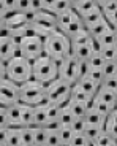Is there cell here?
Returning <instances> with one entry per match:
<instances>
[{"mask_svg": "<svg viewBox=\"0 0 117 146\" xmlns=\"http://www.w3.org/2000/svg\"><path fill=\"white\" fill-rule=\"evenodd\" d=\"M46 127H35V137H33V146L46 145Z\"/></svg>", "mask_w": 117, "mask_h": 146, "instance_id": "cell-37", "label": "cell"}, {"mask_svg": "<svg viewBox=\"0 0 117 146\" xmlns=\"http://www.w3.org/2000/svg\"><path fill=\"white\" fill-rule=\"evenodd\" d=\"M89 100H90V99H89ZM89 100H87V102H89ZM87 102L81 103V102H73V100H68V102L65 103V106L70 110V113L73 114L74 119H81V117H84L85 113L89 111Z\"/></svg>", "mask_w": 117, "mask_h": 146, "instance_id": "cell-20", "label": "cell"}, {"mask_svg": "<svg viewBox=\"0 0 117 146\" xmlns=\"http://www.w3.org/2000/svg\"><path fill=\"white\" fill-rule=\"evenodd\" d=\"M103 76H109V75H117V62L111 60V62H105L101 67Z\"/></svg>", "mask_w": 117, "mask_h": 146, "instance_id": "cell-42", "label": "cell"}, {"mask_svg": "<svg viewBox=\"0 0 117 146\" xmlns=\"http://www.w3.org/2000/svg\"><path fill=\"white\" fill-rule=\"evenodd\" d=\"M76 84L89 95V97H93V95L97 94V91H98V84H97L95 81H92L89 76H85V75L84 76H79V80L76 81Z\"/></svg>", "mask_w": 117, "mask_h": 146, "instance_id": "cell-24", "label": "cell"}, {"mask_svg": "<svg viewBox=\"0 0 117 146\" xmlns=\"http://www.w3.org/2000/svg\"><path fill=\"white\" fill-rule=\"evenodd\" d=\"M5 78L16 84H22L32 80V60L16 54L8 62H5Z\"/></svg>", "mask_w": 117, "mask_h": 146, "instance_id": "cell-2", "label": "cell"}, {"mask_svg": "<svg viewBox=\"0 0 117 146\" xmlns=\"http://www.w3.org/2000/svg\"><path fill=\"white\" fill-rule=\"evenodd\" d=\"M55 21H57V30L60 33H63V35H66L68 38L71 35H74L76 32L84 29L82 21H81V18L76 15V11L73 8L57 15L55 16Z\"/></svg>", "mask_w": 117, "mask_h": 146, "instance_id": "cell-7", "label": "cell"}, {"mask_svg": "<svg viewBox=\"0 0 117 146\" xmlns=\"http://www.w3.org/2000/svg\"><path fill=\"white\" fill-rule=\"evenodd\" d=\"M85 64H87V68L89 70H101L105 60H103L101 54H100L98 51H95L93 54L90 56V57L87 59V60H85Z\"/></svg>", "mask_w": 117, "mask_h": 146, "instance_id": "cell-31", "label": "cell"}, {"mask_svg": "<svg viewBox=\"0 0 117 146\" xmlns=\"http://www.w3.org/2000/svg\"><path fill=\"white\" fill-rule=\"evenodd\" d=\"M79 68H81V60H78L73 54H70L58 62L57 78H60V80L66 81L70 84H74L79 80Z\"/></svg>", "mask_w": 117, "mask_h": 146, "instance_id": "cell-9", "label": "cell"}, {"mask_svg": "<svg viewBox=\"0 0 117 146\" xmlns=\"http://www.w3.org/2000/svg\"><path fill=\"white\" fill-rule=\"evenodd\" d=\"M81 21H82V26H84V29H89V27H92L93 24H97L98 21H101L103 19V15L101 11H100V8H93L92 11H89V13H85V15L79 16Z\"/></svg>", "mask_w": 117, "mask_h": 146, "instance_id": "cell-23", "label": "cell"}, {"mask_svg": "<svg viewBox=\"0 0 117 146\" xmlns=\"http://www.w3.org/2000/svg\"><path fill=\"white\" fill-rule=\"evenodd\" d=\"M5 3V8H7L8 13H11V11H14V5H16V0H3Z\"/></svg>", "mask_w": 117, "mask_h": 146, "instance_id": "cell-49", "label": "cell"}, {"mask_svg": "<svg viewBox=\"0 0 117 146\" xmlns=\"http://www.w3.org/2000/svg\"><path fill=\"white\" fill-rule=\"evenodd\" d=\"M43 54L51 57L55 62H60L62 59L71 54V44L70 38L58 30L43 36Z\"/></svg>", "mask_w": 117, "mask_h": 146, "instance_id": "cell-1", "label": "cell"}, {"mask_svg": "<svg viewBox=\"0 0 117 146\" xmlns=\"http://www.w3.org/2000/svg\"><path fill=\"white\" fill-rule=\"evenodd\" d=\"M114 141H117V140L112 138V137H109L106 132L103 130L101 133L90 143V146H108V145H111V143H114Z\"/></svg>", "mask_w": 117, "mask_h": 146, "instance_id": "cell-36", "label": "cell"}, {"mask_svg": "<svg viewBox=\"0 0 117 146\" xmlns=\"http://www.w3.org/2000/svg\"><path fill=\"white\" fill-rule=\"evenodd\" d=\"M109 29H114V27L111 26V24L106 21V19L103 18L101 21H98L97 24H93L92 27H89V29H85V30L89 32V35H90L92 38H93V40H97L98 36H101L103 33H105V32H108Z\"/></svg>", "mask_w": 117, "mask_h": 146, "instance_id": "cell-22", "label": "cell"}, {"mask_svg": "<svg viewBox=\"0 0 117 146\" xmlns=\"http://www.w3.org/2000/svg\"><path fill=\"white\" fill-rule=\"evenodd\" d=\"M46 95V84L37 80H29L19 84V102L29 106H37L44 102Z\"/></svg>", "mask_w": 117, "mask_h": 146, "instance_id": "cell-4", "label": "cell"}, {"mask_svg": "<svg viewBox=\"0 0 117 146\" xmlns=\"http://www.w3.org/2000/svg\"><path fill=\"white\" fill-rule=\"evenodd\" d=\"M0 146H8L7 143H0Z\"/></svg>", "mask_w": 117, "mask_h": 146, "instance_id": "cell-58", "label": "cell"}, {"mask_svg": "<svg viewBox=\"0 0 117 146\" xmlns=\"http://www.w3.org/2000/svg\"><path fill=\"white\" fill-rule=\"evenodd\" d=\"M29 18H30V15H27V13L11 11V13H8V15L5 16V19H7V27H8V29L21 27V26H24V24L29 22Z\"/></svg>", "mask_w": 117, "mask_h": 146, "instance_id": "cell-13", "label": "cell"}, {"mask_svg": "<svg viewBox=\"0 0 117 146\" xmlns=\"http://www.w3.org/2000/svg\"><path fill=\"white\" fill-rule=\"evenodd\" d=\"M108 146H117V141H114V143H111V145H108Z\"/></svg>", "mask_w": 117, "mask_h": 146, "instance_id": "cell-57", "label": "cell"}, {"mask_svg": "<svg viewBox=\"0 0 117 146\" xmlns=\"http://www.w3.org/2000/svg\"><path fill=\"white\" fill-rule=\"evenodd\" d=\"M93 2H95V5H97V7H103V5H105V3H108V2H109V0H93Z\"/></svg>", "mask_w": 117, "mask_h": 146, "instance_id": "cell-55", "label": "cell"}, {"mask_svg": "<svg viewBox=\"0 0 117 146\" xmlns=\"http://www.w3.org/2000/svg\"><path fill=\"white\" fill-rule=\"evenodd\" d=\"M32 119H33V106H29V105H24L22 103L21 125L19 127H29V125H32Z\"/></svg>", "mask_w": 117, "mask_h": 146, "instance_id": "cell-30", "label": "cell"}, {"mask_svg": "<svg viewBox=\"0 0 117 146\" xmlns=\"http://www.w3.org/2000/svg\"><path fill=\"white\" fill-rule=\"evenodd\" d=\"M55 0H41V7H43V11H49L51 13L52 7H54Z\"/></svg>", "mask_w": 117, "mask_h": 146, "instance_id": "cell-48", "label": "cell"}, {"mask_svg": "<svg viewBox=\"0 0 117 146\" xmlns=\"http://www.w3.org/2000/svg\"><path fill=\"white\" fill-rule=\"evenodd\" d=\"M60 106H62V105H55V103H48V102H44L46 117H48V125L57 124V117H58V113H60Z\"/></svg>", "mask_w": 117, "mask_h": 146, "instance_id": "cell-27", "label": "cell"}, {"mask_svg": "<svg viewBox=\"0 0 117 146\" xmlns=\"http://www.w3.org/2000/svg\"><path fill=\"white\" fill-rule=\"evenodd\" d=\"M0 127H10L7 119V111H5L3 106H0Z\"/></svg>", "mask_w": 117, "mask_h": 146, "instance_id": "cell-47", "label": "cell"}, {"mask_svg": "<svg viewBox=\"0 0 117 146\" xmlns=\"http://www.w3.org/2000/svg\"><path fill=\"white\" fill-rule=\"evenodd\" d=\"M0 15H3V16H7V15H8L7 8H5V3H3V0H0Z\"/></svg>", "mask_w": 117, "mask_h": 146, "instance_id": "cell-51", "label": "cell"}, {"mask_svg": "<svg viewBox=\"0 0 117 146\" xmlns=\"http://www.w3.org/2000/svg\"><path fill=\"white\" fill-rule=\"evenodd\" d=\"M19 137H21V146H33V137H35V127H19Z\"/></svg>", "mask_w": 117, "mask_h": 146, "instance_id": "cell-26", "label": "cell"}, {"mask_svg": "<svg viewBox=\"0 0 117 146\" xmlns=\"http://www.w3.org/2000/svg\"><path fill=\"white\" fill-rule=\"evenodd\" d=\"M29 24H30V27L33 29L35 35L41 36V38L57 30V21H55V16L52 15V13H49V11H43V10L37 11V13H33V15H30Z\"/></svg>", "mask_w": 117, "mask_h": 146, "instance_id": "cell-5", "label": "cell"}, {"mask_svg": "<svg viewBox=\"0 0 117 146\" xmlns=\"http://www.w3.org/2000/svg\"><path fill=\"white\" fill-rule=\"evenodd\" d=\"M18 54L26 57L27 60H35L40 56H43V38L38 35L26 36L18 44Z\"/></svg>", "mask_w": 117, "mask_h": 146, "instance_id": "cell-8", "label": "cell"}, {"mask_svg": "<svg viewBox=\"0 0 117 146\" xmlns=\"http://www.w3.org/2000/svg\"><path fill=\"white\" fill-rule=\"evenodd\" d=\"M57 133H58V138H60V143H70L74 135V132L71 130V127H65V125L58 127Z\"/></svg>", "mask_w": 117, "mask_h": 146, "instance_id": "cell-38", "label": "cell"}, {"mask_svg": "<svg viewBox=\"0 0 117 146\" xmlns=\"http://www.w3.org/2000/svg\"><path fill=\"white\" fill-rule=\"evenodd\" d=\"M97 46H98V51L101 48L106 46H117V35H116V29H109L108 32H105L101 36H98L95 40Z\"/></svg>", "mask_w": 117, "mask_h": 146, "instance_id": "cell-19", "label": "cell"}, {"mask_svg": "<svg viewBox=\"0 0 117 146\" xmlns=\"http://www.w3.org/2000/svg\"><path fill=\"white\" fill-rule=\"evenodd\" d=\"M73 121H74V117H73V114L70 113V110L66 108L65 105H62V106H60V113H58V117H57L58 127H62V125H65V127H70Z\"/></svg>", "mask_w": 117, "mask_h": 146, "instance_id": "cell-29", "label": "cell"}, {"mask_svg": "<svg viewBox=\"0 0 117 146\" xmlns=\"http://www.w3.org/2000/svg\"><path fill=\"white\" fill-rule=\"evenodd\" d=\"M95 99L101 100L103 103L109 105L111 108H116V103H117V91H111V89H106V88H101L98 86V91L97 94L93 95Z\"/></svg>", "mask_w": 117, "mask_h": 146, "instance_id": "cell-15", "label": "cell"}, {"mask_svg": "<svg viewBox=\"0 0 117 146\" xmlns=\"http://www.w3.org/2000/svg\"><path fill=\"white\" fill-rule=\"evenodd\" d=\"M70 91H71V84L60 80V78H55L51 83L46 84L44 102L55 103V105H65L70 99Z\"/></svg>", "mask_w": 117, "mask_h": 146, "instance_id": "cell-6", "label": "cell"}, {"mask_svg": "<svg viewBox=\"0 0 117 146\" xmlns=\"http://www.w3.org/2000/svg\"><path fill=\"white\" fill-rule=\"evenodd\" d=\"M95 51H98V46H97L95 40H93L92 43H89V44H84V46H79V48L71 49V54H73L78 60L82 62V60H87V59L90 57Z\"/></svg>", "mask_w": 117, "mask_h": 146, "instance_id": "cell-14", "label": "cell"}, {"mask_svg": "<svg viewBox=\"0 0 117 146\" xmlns=\"http://www.w3.org/2000/svg\"><path fill=\"white\" fill-rule=\"evenodd\" d=\"M71 130L74 132V133H82L85 129V122H84V117H81V119H74L73 122H71Z\"/></svg>", "mask_w": 117, "mask_h": 146, "instance_id": "cell-45", "label": "cell"}, {"mask_svg": "<svg viewBox=\"0 0 117 146\" xmlns=\"http://www.w3.org/2000/svg\"><path fill=\"white\" fill-rule=\"evenodd\" d=\"M5 78V62L0 60V80H3Z\"/></svg>", "mask_w": 117, "mask_h": 146, "instance_id": "cell-53", "label": "cell"}, {"mask_svg": "<svg viewBox=\"0 0 117 146\" xmlns=\"http://www.w3.org/2000/svg\"><path fill=\"white\" fill-rule=\"evenodd\" d=\"M70 143H71V146H89L90 145L87 137H85L84 133H74Z\"/></svg>", "mask_w": 117, "mask_h": 146, "instance_id": "cell-43", "label": "cell"}, {"mask_svg": "<svg viewBox=\"0 0 117 146\" xmlns=\"http://www.w3.org/2000/svg\"><path fill=\"white\" fill-rule=\"evenodd\" d=\"M43 7H41V0H30V15L37 13V11H41Z\"/></svg>", "mask_w": 117, "mask_h": 146, "instance_id": "cell-46", "label": "cell"}, {"mask_svg": "<svg viewBox=\"0 0 117 146\" xmlns=\"http://www.w3.org/2000/svg\"><path fill=\"white\" fill-rule=\"evenodd\" d=\"M8 137V127H0V143H5Z\"/></svg>", "mask_w": 117, "mask_h": 146, "instance_id": "cell-50", "label": "cell"}, {"mask_svg": "<svg viewBox=\"0 0 117 146\" xmlns=\"http://www.w3.org/2000/svg\"><path fill=\"white\" fill-rule=\"evenodd\" d=\"M5 26H7V19H5L3 15H0V32L5 29Z\"/></svg>", "mask_w": 117, "mask_h": 146, "instance_id": "cell-52", "label": "cell"}, {"mask_svg": "<svg viewBox=\"0 0 117 146\" xmlns=\"http://www.w3.org/2000/svg\"><path fill=\"white\" fill-rule=\"evenodd\" d=\"M8 146H21V137H19V127H8V137H7Z\"/></svg>", "mask_w": 117, "mask_h": 146, "instance_id": "cell-32", "label": "cell"}, {"mask_svg": "<svg viewBox=\"0 0 117 146\" xmlns=\"http://www.w3.org/2000/svg\"><path fill=\"white\" fill-rule=\"evenodd\" d=\"M105 117L103 114L97 113L95 110H89L84 116V122L85 125H92V127H98V129H103V124H105Z\"/></svg>", "mask_w": 117, "mask_h": 146, "instance_id": "cell-25", "label": "cell"}, {"mask_svg": "<svg viewBox=\"0 0 117 146\" xmlns=\"http://www.w3.org/2000/svg\"><path fill=\"white\" fill-rule=\"evenodd\" d=\"M19 102V84L10 81L8 78L0 80V106L14 105Z\"/></svg>", "mask_w": 117, "mask_h": 146, "instance_id": "cell-10", "label": "cell"}, {"mask_svg": "<svg viewBox=\"0 0 117 146\" xmlns=\"http://www.w3.org/2000/svg\"><path fill=\"white\" fill-rule=\"evenodd\" d=\"M93 8H97L93 0H82V2H81L76 8H73V10L76 11L78 16H82V15H85V13H89V11H92Z\"/></svg>", "mask_w": 117, "mask_h": 146, "instance_id": "cell-35", "label": "cell"}, {"mask_svg": "<svg viewBox=\"0 0 117 146\" xmlns=\"http://www.w3.org/2000/svg\"><path fill=\"white\" fill-rule=\"evenodd\" d=\"M103 18L109 22L111 26L116 29V18H117V0H109L108 3H105L103 7H100Z\"/></svg>", "mask_w": 117, "mask_h": 146, "instance_id": "cell-16", "label": "cell"}, {"mask_svg": "<svg viewBox=\"0 0 117 146\" xmlns=\"http://www.w3.org/2000/svg\"><path fill=\"white\" fill-rule=\"evenodd\" d=\"M58 75V62L52 60L48 56H40L32 60V80H37L43 84L51 83Z\"/></svg>", "mask_w": 117, "mask_h": 146, "instance_id": "cell-3", "label": "cell"}, {"mask_svg": "<svg viewBox=\"0 0 117 146\" xmlns=\"http://www.w3.org/2000/svg\"><path fill=\"white\" fill-rule=\"evenodd\" d=\"M57 129L55 127H46V132H48V133H46V145L44 146H58L60 145V138H58Z\"/></svg>", "mask_w": 117, "mask_h": 146, "instance_id": "cell-33", "label": "cell"}, {"mask_svg": "<svg viewBox=\"0 0 117 146\" xmlns=\"http://www.w3.org/2000/svg\"><path fill=\"white\" fill-rule=\"evenodd\" d=\"M33 127H46L48 125V117H46V110H44V102L41 105L33 106Z\"/></svg>", "mask_w": 117, "mask_h": 146, "instance_id": "cell-18", "label": "cell"}, {"mask_svg": "<svg viewBox=\"0 0 117 146\" xmlns=\"http://www.w3.org/2000/svg\"><path fill=\"white\" fill-rule=\"evenodd\" d=\"M100 86H101V88H106V89H111V91H117V75L103 76Z\"/></svg>", "mask_w": 117, "mask_h": 146, "instance_id": "cell-40", "label": "cell"}, {"mask_svg": "<svg viewBox=\"0 0 117 146\" xmlns=\"http://www.w3.org/2000/svg\"><path fill=\"white\" fill-rule=\"evenodd\" d=\"M89 146H90V145H89Z\"/></svg>", "mask_w": 117, "mask_h": 146, "instance_id": "cell-59", "label": "cell"}, {"mask_svg": "<svg viewBox=\"0 0 117 146\" xmlns=\"http://www.w3.org/2000/svg\"><path fill=\"white\" fill-rule=\"evenodd\" d=\"M81 2H82V0H68V3H70V7H71V8H76Z\"/></svg>", "mask_w": 117, "mask_h": 146, "instance_id": "cell-54", "label": "cell"}, {"mask_svg": "<svg viewBox=\"0 0 117 146\" xmlns=\"http://www.w3.org/2000/svg\"><path fill=\"white\" fill-rule=\"evenodd\" d=\"M100 54H101L103 60L105 62H111V60H117V46H106L100 49Z\"/></svg>", "mask_w": 117, "mask_h": 146, "instance_id": "cell-34", "label": "cell"}, {"mask_svg": "<svg viewBox=\"0 0 117 146\" xmlns=\"http://www.w3.org/2000/svg\"><path fill=\"white\" fill-rule=\"evenodd\" d=\"M89 99H92V97H89L87 94H85L82 89L78 86L76 83L71 84V91H70V99L68 100H73V102H81V103H85Z\"/></svg>", "mask_w": 117, "mask_h": 146, "instance_id": "cell-28", "label": "cell"}, {"mask_svg": "<svg viewBox=\"0 0 117 146\" xmlns=\"http://www.w3.org/2000/svg\"><path fill=\"white\" fill-rule=\"evenodd\" d=\"M58 146H71V143H60Z\"/></svg>", "mask_w": 117, "mask_h": 146, "instance_id": "cell-56", "label": "cell"}, {"mask_svg": "<svg viewBox=\"0 0 117 146\" xmlns=\"http://www.w3.org/2000/svg\"><path fill=\"white\" fill-rule=\"evenodd\" d=\"M66 10H71L68 0H55V3H54V7H52L51 13L54 16H57V15H60V13H63V11H66Z\"/></svg>", "mask_w": 117, "mask_h": 146, "instance_id": "cell-39", "label": "cell"}, {"mask_svg": "<svg viewBox=\"0 0 117 146\" xmlns=\"http://www.w3.org/2000/svg\"><path fill=\"white\" fill-rule=\"evenodd\" d=\"M92 41H93V38L89 35V32L85 29L79 30V32H76L74 35L70 36V44H71V49L79 48V46H84V44H89V43H92Z\"/></svg>", "mask_w": 117, "mask_h": 146, "instance_id": "cell-17", "label": "cell"}, {"mask_svg": "<svg viewBox=\"0 0 117 146\" xmlns=\"http://www.w3.org/2000/svg\"><path fill=\"white\" fill-rule=\"evenodd\" d=\"M103 132V129H98V127H92V125H85V129H84V133L85 137H87V140H89V143H92L93 140L97 138V137L100 135Z\"/></svg>", "mask_w": 117, "mask_h": 146, "instance_id": "cell-41", "label": "cell"}, {"mask_svg": "<svg viewBox=\"0 0 117 146\" xmlns=\"http://www.w3.org/2000/svg\"><path fill=\"white\" fill-rule=\"evenodd\" d=\"M103 130L106 132L109 137H112V138L117 140V113H116V110H112V111L105 117Z\"/></svg>", "mask_w": 117, "mask_h": 146, "instance_id": "cell-21", "label": "cell"}, {"mask_svg": "<svg viewBox=\"0 0 117 146\" xmlns=\"http://www.w3.org/2000/svg\"><path fill=\"white\" fill-rule=\"evenodd\" d=\"M16 54H18V46L13 43V40L8 35H0V60L8 62Z\"/></svg>", "mask_w": 117, "mask_h": 146, "instance_id": "cell-11", "label": "cell"}, {"mask_svg": "<svg viewBox=\"0 0 117 146\" xmlns=\"http://www.w3.org/2000/svg\"><path fill=\"white\" fill-rule=\"evenodd\" d=\"M14 11H18V13H27V15H30V0H16Z\"/></svg>", "mask_w": 117, "mask_h": 146, "instance_id": "cell-44", "label": "cell"}, {"mask_svg": "<svg viewBox=\"0 0 117 146\" xmlns=\"http://www.w3.org/2000/svg\"><path fill=\"white\" fill-rule=\"evenodd\" d=\"M7 111V119L10 127H19L21 125V113H22V103L18 102L14 105H10L5 108Z\"/></svg>", "mask_w": 117, "mask_h": 146, "instance_id": "cell-12", "label": "cell"}]
</instances>
